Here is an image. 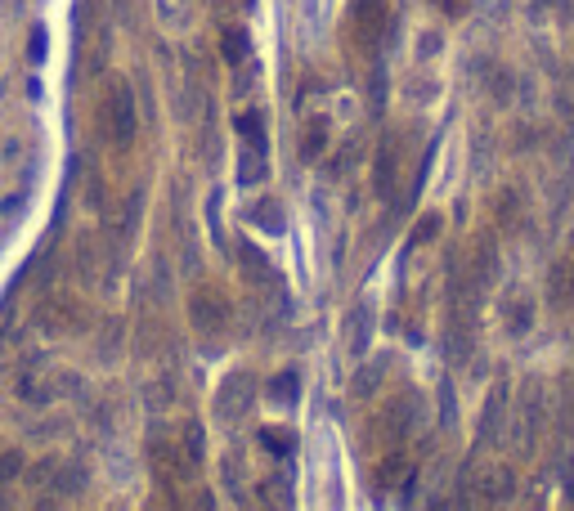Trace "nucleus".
Masks as SVG:
<instances>
[{"label": "nucleus", "mask_w": 574, "mask_h": 511, "mask_svg": "<svg viewBox=\"0 0 574 511\" xmlns=\"http://www.w3.org/2000/svg\"><path fill=\"white\" fill-rule=\"evenodd\" d=\"M135 130H140V121H135V99H130L126 81H112V86H108V99H104V135H108V144H112L117 153H126V149L135 144Z\"/></svg>", "instance_id": "obj_1"}, {"label": "nucleus", "mask_w": 574, "mask_h": 511, "mask_svg": "<svg viewBox=\"0 0 574 511\" xmlns=\"http://www.w3.org/2000/svg\"><path fill=\"white\" fill-rule=\"evenodd\" d=\"M386 27V0H355V41L360 50H377Z\"/></svg>", "instance_id": "obj_2"}, {"label": "nucleus", "mask_w": 574, "mask_h": 511, "mask_svg": "<svg viewBox=\"0 0 574 511\" xmlns=\"http://www.w3.org/2000/svg\"><path fill=\"white\" fill-rule=\"evenodd\" d=\"M538 426H543V391L529 381V386H525V409L517 412V444H521L525 454L534 449V440H538Z\"/></svg>", "instance_id": "obj_3"}, {"label": "nucleus", "mask_w": 574, "mask_h": 511, "mask_svg": "<svg viewBox=\"0 0 574 511\" xmlns=\"http://www.w3.org/2000/svg\"><path fill=\"white\" fill-rule=\"evenodd\" d=\"M548 301H552V309L574 306V256H566L561 265H552V274H548Z\"/></svg>", "instance_id": "obj_4"}, {"label": "nucleus", "mask_w": 574, "mask_h": 511, "mask_svg": "<svg viewBox=\"0 0 574 511\" xmlns=\"http://www.w3.org/2000/svg\"><path fill=\"white\" fill-rule=\"evenodd\" d=\"M512 489H517L512 466H489V471H485V480H480L485 503H507V498H512Z\"/></svg>", "instance_id": "obj_5"}, {"label": "nucleus", "mask_w": 574, "mask_h": 511, "mask_svg": "<svg viewBox=\"0 0 574 511\" xmlns=\"http://www.w3.org/2000/svg\"><path fill=\"white\" fill-rule=\"evenodd\" d=\"M395 171H400V149H395V140H386V149L377 157V193L381 198H391V189H395Z\"/></svg>", "instance_id": "obj_6"}, {"label": "nucleus", "mask_w": 574, "mask_h": 511, "mask_svg": "<svg viewBox=\"0 0 574 511\" xmlns=\"http://www.w3.org/2000/svg\"><path fill=\"white\" fill-rule=\"evenodd\" d=\"M494 274H498V252H494V238H485V243L475 247V265H471V278H475L480 287H489V283H494Z\"/></svg>", "instance_id": "obj_7"}, {"label": "nucleus", "mask_w": 574, "mask_h": 511, "mask_svg": "<svg viewBox=\"0 0 574 511\" xmlns=\"http://www.w3.org/2000/svg\"><path fill=\"white\" fill-rule=\"evenodd\" d=\"M503 404H507V391H503V386H494V395H489V409H485V422H480V435H485V440H498V426H503Z\"/></svg>", "instance_id": "obj_8"}, {"label": "nucleus", "mask_w": 574, "mask_h": 511, "mask_svg": "<svg viewBox=\"0 0 574 511\" xmlns=\"http://www.w3.org/2000/svg\"><path fill=\"white\" fill-rule=\"evenodd\" d=\"M238 404H243V377H234V386L220 395V417H224V422H234Z\"/></svg>", "instance_id": "obj_9"}, {"label": "nucleus", "mask_w": 574, "mask_h": 511, "mask_svg": "<svg viewBox=\"0 0 574 511\" xmlns=\"http://www.w3.org/2000/svg\"><path fill=\"white\" fill-rule=\"evenodd\" d=\"M529 323H534V314H529V306H525V301H521V306H512V318H507V328H512V332H521V337H525V332H529Z\"/></svg>", "instance_id": "obj_10"}, {"label": "nucleus", "mask_w": 574, "mask_h": 511, "mask_svg": "<svg viewBox=\"0 0 574 511\" xmlns=\"http://www.w3.org/2000/svg\"><path fill=\"white\" fill-rule=\"evenodd\" d=\"M328 140V126L323 121H314L310 126V135H306V157H318V144Z\"/></svg>", "instance_id": "obj_11"}, {"label": "nucleus", "mask_w": 574, "mask_h": 511, "mask_svg": "<svg viewBox=\"0 0 574 511\" xmlns=\"http://www.w3.org/2000/svg\"><path fill=\"white\" fill-rule=\"evenodd\" d=\"M224 54H229V63H243V54H247V36H224Z\"/></svg>", "instance_id": "obj_12"}, {"label": "nucleus", "mask_w": 574, "mask_h": 511, "mask_svg": "<svg viewBox=\"0 0 574 511\" xmlns=\"http://www.w3.org/2000/svg\"><path fill=\"white\" fill-rule=\"evenodd\" d=\"M435 229H440V220H435V215H426V220L418 224V243H426V238H431Z\"/></svg>", "instance_id": "obj_13"}]
</instances>
